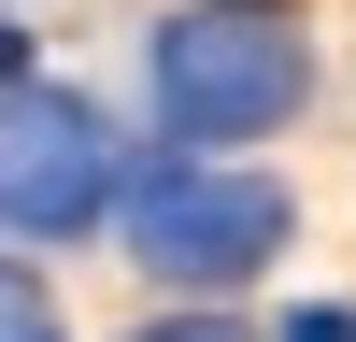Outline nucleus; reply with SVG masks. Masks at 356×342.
<instances>
[{"instance_id":"39448f33","label":"nucleus","mask_w":356,"mask_h":342,"mask_svg":"<svg viewBox=\"0 0 356 342\" xmlns=\"http://www.w3.org/2000/svg\"><path fill=\"white\" fill-rule=\"evenodd\" d=\"M143 342H243V328H200V314H186V328H143Z\"/></svg>"},{"instance_id":"f03ea898","label":"nucleus","mask_w":356,"mask_h":342,"mask_svg":"<svg viewBox=\"0 0 356 342\" xmlns=\"http://www.w3.org/2000/svg\"><path fill=\"white\" fill-rule=\"evenodd\" d=\"M129 243L171 285H243L257 256H285V186H257V171H157L129 200Z\"/></svg>"},{"instance_id":"f257e3e1","label":"nucleus","mask_w":356,"mask_h":342,"mask_svg":"<svg viewBox=\"0 0 356 342\" xmlns=\"http://www.w3.org/2000/svg\"><path fill=\"white\" fill-rule=\"evenodd\" d=\"M300 100V43H285V15H257V0H200V15L157 28V114L186 142H243L271 129V114Z\"/></svg>"},{"instance_id":"7ed1b4c3","label":"nucleus","mask_w":356,"mask_h":342,"mask_svg":"<svg viewBox=\"0 0 356 342\" xmlns=\"http://www.w3.org/2000/svg\"><path fill=\"white\" fill-rule=\"evenodd\" d=\"M100 200H114V142H100V114L57 100V86H15V100H0V228L72 243Z\"/></svg>"},{"instance_id":"20e7f679","label":"nucleus","mask_w":356,"mask_h":342,"mask_svg":"<svg viewBox=\"0 0 356 342\" xmlns=\"http://www.w3.org/2000/svg\"><path fill=\"white\" fill-rule=\"evenodd\" d=\"M0 342H57V314H43V285H29V271H0Z\"/></svg>"}]
</instances>
